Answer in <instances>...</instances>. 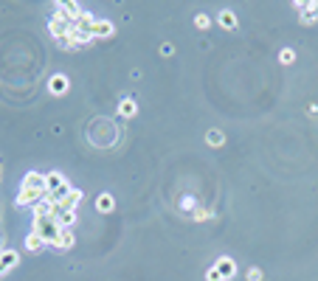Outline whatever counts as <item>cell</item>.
I'll use <instances>...</instances> for the list:
<instances>
[{"mask_svg": "<svg viewBox=\"0 0 318 281\" xmlns=\"http://www.w3.org/2000/svg\"><path fill=\"white\" fill-rule=\"evenodd\" d=\"M68 87H71V82H68V76H65V73H57V76L48 79V90L54 93V96H65V93H68Z\"/></svg>", "mask_w": 318, "mask_h": 281, "instance_id": "obj_5", "label": "cell"}, {"mask_svg": "<svg viewBox=\"0 0 318 281\" xmlns=\"http://www.w3.org/2000/svg\"><path fill=\"white\" fill-rule=\"evenodd\" d=\"M205 140H208L211 147H223V140H226V135L220 132V129H208V132H205Z\"/></svg>", "mask_w": 318, "mask_h": 281, "instance_id": "obj_18", "label": "cell"}, {"mask_svg": "<svg viewBox=\"0 0 318 281\" xmlns=\"http://www.w3.org/2000/svg\"><path fill=\"white\" fill-rule=\"evenodd\" d=\"M73 245H76V236H73V231H71V228H62V231H59L57 245H51V247H57V250H71Z\"/></svg>", "mask_w": 318, "mask_h": 281, "instance_id": "obj_9", "label": "cell"}, {"mask_svg": "<svg viewBox=\"0 0 318 281\" xmlns=\"http://www.w3.org/2000/svg\"><path fill=\"white\" fill-rule=\"evenodd\" d=\"M113 31H116V26L110 20H96L90 37H93V40H104V37H113Z\"/></svg>", "mask_w": 318, "mask_h": 281, "instance_id": "obj_7", "label": "cell"}, {"mask_svg": "<svg viewBox=\"0 0 318 281\" xmlns=\"http://www.w3.org/2000/svg\"><path fill=\"white\" fill-rule=\"evenodd\" d=\"M17 261H20V253L17 250H12V247H3V250H0V267H3L6 273L17 264Z\"/></svg>", "mask_w": 318, "mask_h": 281, "instance_id": "obj_10", "label": "cell"}, {"mask_svg": "<svg viewBox=\"0 0 318 281\" xmlns=\"http://www.w3.org/2000/svg\"><path fill=\"white\" fill-rule=\"evenodd\" d=\"M20 189H40V191H48V180H45L43 172H29V175L23 177Z\"/></svg>", "mask_w": 318, "mask_h": 281, "instance_id": "obj_4", "label": "cell"}, {"mask_svg": "<svg viewBox=\"0 0 318 281\" xmlns=\"http://www.w3.org/2000/svg\"><path fill=\"white\" fill-rule=\"evenodd\" d=\"M45 194L48 191H40V189H20V194H17V205H23V208H34L37 203H43Z\"/></svg>", "mask_w": 318, "mask_h": 281, "instance_id": "obj_3", "label": "cell"}, {"mask_svg": "<svg viewBox=\"0 0 318 281\" xmlns=\"http://www.w3.org/2000/svg\"><path fill=\"white\" fill-rule=\"evenodd\" d=\"M34 233H40V236L45 239V245H57V239H59V228L54 219H48V217H34V228H31Z\"/></svg>", "mask_w": 318, "mask_h": 281, "instance_id": "obj_1", "label": "cell"}, {"mask_svg": "<svg viewBox=\"0 0 318 281\" xmlns=\"http://www.w3.org/2000/svg\"><path fill=\"white\" fill-rule=\"evenodd\" d=\"M180 208H194V200H191V197H183V200H180Z\"/></svg>", "mask_w": 318, "mask_h": 281, "instance_id": "obj_25", "label": "cell"}, {"mask_svg": "<svg viewBox=\"0 0 318 281\" xmlns=\"http://www.w3.org/2000/svg\"><path fill=\"white\" fill-rule=\"evenodd\" d=\"M293 59H296V51H293V48H284L282 54H279V62H282V65H290Z\"/></svg>", "mask_w": 318, "mask_h": 281, "instance_id": "obj_20", "label": "cell"}, {"mask_svg": "<svg viewBox=\"0 0 318 281\" xmlns=\"http://www.w3.org/2000/svg\"><path fill=\"white\" fill-rule=\"evenodd\" d=\"M96 20H99V17H93V14L82 12V14L76 17V31H82V34H90L93 26H96Z\"/></svg>", "mask_w": 318, "mask_h": 281, "instance_id": "obj_12", "label": "cell"}, {"mask_svg": "<svg viewBox=\"0 0 318 281\" xmlns=\"http://www.w3.org/2000/svg\"><path fill=\"white\" fill-rule=\"evenodd\" d=\"M119 112L124 115V118H133L135 112H138V104H135L133 98H124V101L119 104Z\"/></svg>", "mask_w": 318, "mask_h": 281, "instance_id": "obj_16", "label": "cell"}, {"mask_svg": "<svg viewBox=\"0 0 318 281\" xmlns=\"http://www.w3.org/2000/svg\"><path fill=\"white\" fill-rule=\"evenodd\" d=\"M45 247H48V245H45V239L40 236V233L31 231L29 236H26V250H29V253H40V250H45Z\"/></svg>", "mask_w": 318, "mask_h": 281, "instance_id": "obj_13", "label": "cell"}, {"mask_svg": "<svg viewBox=\"0 0 318 281\" xmlns=\"http://www.w3.org/2000/svg\"><path fill=\"white\" fill-rule=\"evenodd\" d=\"M73 222H76V211H62L57 219L59 228H73Z\"/></svg>", "mask_w": 318, "mask_h": 281, "instance_id": "obj_17", "label": "cell"}, {"mask_svg": "<svg viewBox=\"0 0 318 281\" xmlns=\"http://www.w3.org/2000/svg\"><path fill=\"white\" fill-rule=\"evenodd\" d=\"M296 9L301 12V23L318 20V3H296Z\"/></svg>", "mask_w": 318, "mask_h": 281, "instance_id": "obj_11", "label": "cell"}, {"mask_svg": "<svg viewBox=\"0 0 318 281\" xmlns=\"http://www.w3.org/2000/svg\"><path fill=\"white\" fill-rule=\"evenodd\" d=\"M220 270V275H223V281L226 278H234L237 275V264H234V259H228V256H220L217 264H214Z\"/></svg>", "mask_w": 318, "mask_h": 281, "instance_id": "obj_8", "label": "cell"}, {"mask_svg": "<svg viewBox=\"0 0 318 281\" xmlns=\"http://www.w3.org/2000/svg\"><path fill=\"white\" fill-rule=\"evenodd\" d=\"M45 180H48V191L57 197V203L62 200L65 194H71V186L65 183V177L59 175V172H48V175H45Z\"/></svg>", "mask_w": 318, "mask_h": 281, "instance_id": "obj_2", "label": "cell"}, {"mask_svg": "<svg viewBox=\"0 0 318 281\" xmlns=\"http://www.w3.org/2000/svg\"><path fill=\"white\" fill-rule=\"evenodd\" d=\"M248 281H262V270L251 267V270H248Z\"/></svg>", "mask_w": 318, "mask_h": 281, "instance_id": "obj_23", "label": "cell"}, {"mask_svg": "<svg viewBox=\"0 0 318 281\" xmlns=\"http://www.w3.org/2000/svg\"><path fill=\"white\" fill-rule=\"evenodd\" d=\"M194 219H197V222H205V219H211V214L203 211V208H197V211H194Z\"/></svg>", "mask_w": 318, "mask_h": 281, "instance_id": "obj_22", "label": "cell"}, {"mask_svg": "<svg viewBox=\"0 0 318 281\" xmlns=\"http://www.w3.org/2000/svg\"><path fill=\"white\" fill-rule=\"evenodd\" d=\"M51 208H54V203H48V200L37 203L34 205V217H51Z\"/></svg>", "mask_w": 318, "mask_h": 281, "instance_id": "obj_19", "label": "cell"}, {"mask_svg": "<svg viewBox=\"0 0 318 281\" xmlns=\"http://www.w3.org/2000/svg\"><path fill=\"white\" fill-rule=\"evenodd\" d=\"M194 26L197 28H208L211 26V17H208V14H197V17H194Z\"/></svg>", "mask_w": 318, "mask_h": 281, "instance_id": "obj_21", "label": "cell"}, {"mask_svg": "<svg viewBox=\"0 0 318 281\" xmlns=\"http://www.w3.org/2000/svg\"><path fill=\"white\" fill-rule=\"evenodd\" d=\"M82 197H85V194H82L79 189H71V194H65L62 200L57 203V205H59L62 211H76V205L82 203Z\"/></svg>", "mask_w": 318, "mask_h": 281, "instance_id": "obj_6", "label": "cell"}, {"mask_svg": "<svg viewBox=\"0 0 318 281\" xmlns=\"http://www.w3.org/2000/svg\"><path fill=\"white\" fill-rule=\"evenodd\" d=\"M96 208L101 211V214H110V211L116 208V200H113V194H99V200H96Z\"/></svg>", "mask_w": 318, "mask_h": 281, "instance_id": "obj_14", "label": "cell"}, {"mask_svg": "<svg viewBox=\"0 0 318 281\" xmlns=\"http://www.w3.org/2000/svg\"><path fill=\"white\" fill-rule=\"evenodd\" d=\"M220 26L226 28V31L237 28V14H234L231 9H223V12H220Z\"/></svg>", "mask_w": 318, "mask_h": 281, "instance_id": "obj_15", "label": "cell"}, {"mask_svg": "<svg viewBox=\"0 0 318 281\" xmlns=\"http://www.w3.org/2000/svg\"><path fill=\"white\" fill-rule=\"evenodd\" d=\"M205 278H208V281H223V275H220V270H217V267H211V270L205 273Z\"/></svg>", "mask_w": 318, "mask_h": 281, "instance_id": "obj_24", "label": "cell"}]
</instances>
